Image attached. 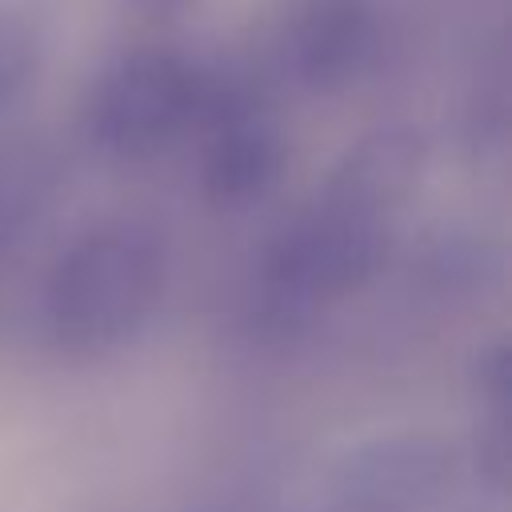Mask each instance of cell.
<instances>
[{"label":"cell","mask_w":512,"mask_h":512,"mask_svg":"<svg viewBox=\"0 0 512 512\" xmlns=\"http://www.w3.org/2000/svg\"><path fill=\"white\" fill-rule=\"evenodd\" d=\"M392 252V220L312 200L280 224L256 256L240 320L264 348L300 344L316 320L364 288Z\"/></svg>","instance_id":"1"},{"label":"cell","mask_w":512,"mask_h":512,"mask_svg":"<svg viewBox=\"0 0 512 512\" xmlns=\"http://www.w3.org/2000/svg\"><path fill=\"white\" fill-rule=\"evenodd\" d=\"M168 240L144 216H104L52 260L40 324L56 352L104 356L132 344L164 300Z\"/></svg>","instance_id":"2"},{"label":"cell","mask_w":512,"mask_h":512,"mask_svg":"<svg viewBox=\"0 0 512 512\" xmlns=\"http://www.w3.org/2000/svg\"><path fill=\"white\" fill-rule=\"evenodd\" d=\"M204 80L208 56L164 36H144L88 76L76 104L80 136L108 160H152L192 136Z\"/></svg>","instance_id":"3"},{"label":"cell","mask_w":512,"mask_h":512,"mask_svg":"<svg viewBox=\"0 0 512 512\" xmlns=\"http://www.w3.org/2000/svg\"><path fill=\"white\" fill-rule=\"evenodd\" d=\"M384 52L388 12L380 0H276L244 44L280 96H340L368 80Z\"/></svg>","instance_id":"4"},{"label":"cell","mask_w":512,"mask_h":512,"mask_svg":"<svg viewBox=\"0 0 512 512\" xmlns=\"http://www.w3.org/2000/svg\"><path fill=\"white\" fill-rule=\"evenodd\" d=\"M456 448L424 428L380 432L352 444L332 468V496L380 512H432L456 484Z\"/></svg>","instance_id":"5"},{"label":"cell","mask_w":512,"mask_h":512,"mask_svg":"<svg viewBox=\"0 0 512 512\" xmlns=\"http://www.w3.org/2000/svg\"><path fill=\"white\" fill-rule=\"evenodd\" d=\"M424 168H428V140L416 124L404 120L376 124L336 156L316 196L376 220H396V212L420 188Z\"/></svg>","instance_id":"6"},{"label":"cell","mask_w":512,"mask_h":512,"mask_svg":"<svg viewBox=\"0 0 512 512\" xmlns=\"http://www.w3.org/2000/svg\"><path fill=\"white\" fill-rule=\"evenodd\" d=\"M408 272L416 276L420 292L440 300H472L488 292L504 272V248L468 224H436L428 228L412 256Z\"/></svg>","instance_id":"7"},{"label":"cell","mask_w":512,"mask_h":512,"mask_svg":"<svg viewBox=\"0 0 512 512\" xmlns=\"http://www.w3.org/2000/svg\"><path fill=\"white\" fill-rule=\"evenodd\" d=\"M460 140L472 156H492L504 144V68L500 44H484L468 72V88L460 100Z\"/></svg>","instance_id":"8"},{"label":"cell","mask_w":512,"mask_h":512,"mask_svg":"<svg viewBox=\"0 0 512 512\" xmlns=\"http://www.w3.org/2000/svg\"><path fill=\"white\" fill-rule=\"evenodd\" d=\"M44 68V24L12 0H0V116L20 108Z\"/></svg>","instance_id":"9"},{"label":"cell","mask_w":512,"mask_h":512,"mask_svg":"<svg viewBox=\"0 0 512 512\" xmlns=\"http://www.w3.org/2000/svg\"><path fill=\"white\" fill-rule=\"evenodd\" d=\"M508 380H512L508 340L504 336H492V340H484L472 352V364H468V384H472L484 416H504L508 412Z\"/></svg>","instance_id":"10"},{"label":"cell","mask_w":512,"mask_h":512,"mask_svg":"<svg viewBox=\"0 0 512 512\" xmlns=\"http://www.w3.org/2000/svg\"><path fill=\"white\" fill-rule=\"evenodd\" d=\"M204 0H120L124 16L140 28V32H168L172 24H180L184 16H192Z\"/></svg>","instance_id":"11"},{"label":"cell","mask_w":512,"mask_h":512,"mask_svg":"<svg viewBox=\"0 0 512 512\" xmlns=\"http://www.w3.org/2000/svg\"><path fill=\"white\" fill-rule=\"evenodd\" d=\"M192 512H272V504L256 492H220V496L196 504Z\"/></svg>","instance_id":"12"},{"label":"cell","mask_w":512,"mask_h":512,"mask_svg":"<svg viewBox=\"0 0 512 512\" xmlns=\"http://www.w3.org/2000/svg\"><path fill=\"white\" fill-rule=\"evenodd\" d=\"M316 512H380V508H368V504H356V500H340V496H332L324 508H316Z\"/></svg>","instance_id":"13"}]
</instances>
